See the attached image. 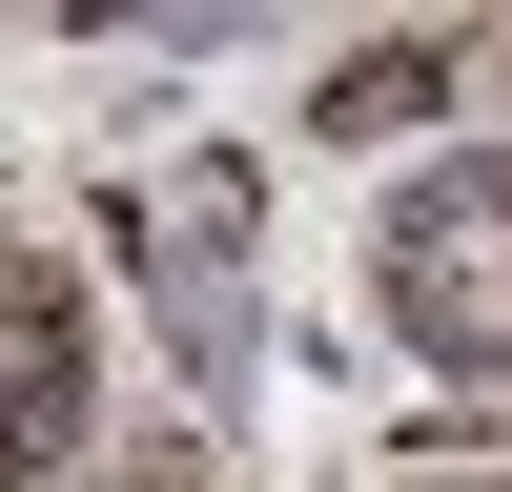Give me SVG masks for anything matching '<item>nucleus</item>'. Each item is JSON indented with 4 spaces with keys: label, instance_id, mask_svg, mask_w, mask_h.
Here are the masks:
<instances>
[{
    "label": "nucleus",
    "instance_id": "obj_1",
    "mask_svg": "<svg viewBox=\"0 0 512 492\" xmlns=\"http://www.w3.org/2000/svg\"><path fill=\"white\" fill-rule=\"evenodd\" d=\"M390 308H410V349H451V369L512 390V144L451 164V185L390 226Z\"/></svg>",
    "mask_w": 512,
    "mask_h": 492
},
{
    "label": "nucleus",
    "instance_id": "obj_2",
    "mask_svg": "<svg viewBox=\"0 0 512 492\" xmlns=\"http://www.w3.org/2000/svg\"><path fill=\"white\" fill-rule=\"evenodd\" d=\"M62 431H82V328H62V287L0 246V492H21Z\"/></svg>",
    "mask_w": 512,
    "mask_h": 492
}]
</instances>
